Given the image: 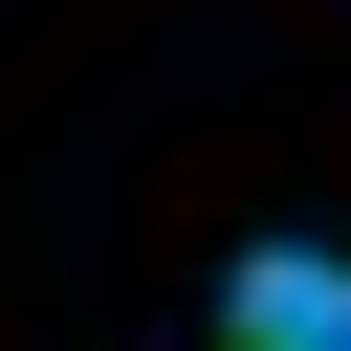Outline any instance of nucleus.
I'll return each instance as SVG.
<instances>
[{
  "label": "nucleus",
  "mask_w": 351,
  "mask_h": 351,
  "mask_svg": "<svg viewBox=\"0 0 351 351\" xmlns=\"http://www.w3.org/2000/svg\"><path fill=\"white\" fill-rule=\"evenodd\" d=\"M219 351H351V263L329 241H241L219 263Z\"/></svg>",
  "instance_id": "1"
}]
</instances>
